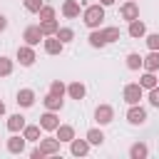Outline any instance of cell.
<instances>
[{"label": "cell", "instance_id": "cell-1", "mask_svg": "<svg viewBox=\"0 0 159 159\" xmlns=\"http://www.w3.org/2000/svg\"><path fill=\"white\" fill-rule=\"evenodd\" d=\"M102 20H104V5H102V2L84 7V12H82V22H84L89 30H97V27L102 25Z\"/></svg>", "mask_w": 159, "mask_h": 159}, {"label": "cell", "instance_id": "cell-2", "mask_svg": "<svg viewBox=\"0 0 159 159\" xmlns=\"http://www.w3.org/2000/svg\"><path fill=\"white\" fill-rule=\"evenodd\" d=\"M142 94H144V87H142L139 82L124 84V92H122V97H124V102H127V104H139Z\"/></svg>", "mask_w": 159, "mask_h": 159}, {"label": "cell", "instance_id": "cell-3", "mask_svg": "<svg viewBox=\"0 0 159 159\" xmlns=\"http://www.w3.org/2000/svg\"><path fill=\"white\" fill-rule=\"evenodd\" d=\"M15 57H17V62H20L22 67H32V65H35V60H37V55H35L32 45H20Z\"/></svg>", "mask_w": 159, "mask_h": 159}, {"label": "cell", "instance_id": "cell-4", "mask_svg": "<svg viewBox=\"0 0 159 159\" xmlns=\"http://www.w3.org/2000/svg\"><path fill=\"white\" fill-rule=\"evenodd\" d=\"M22 40H25V45H40L42 40H45V32L40 30V25H30V27H25V32H22Z\"/></svg>", "mask_w": 159, "mask_h": 159}, {"label": "cell", "instance_id": "cell-5", "mask_svg": "<svg viewBox=\"0 0 159 159\" xmlns=\"http://www.w3.org/2000/svg\"><path fill=\"white\" fill-rule=\"evenodd\" d=\"M127 122L134 124V127L144 124V122H147V109L139 107V104H129V109H127Z\"/></svg>", "mask_w": 159, "mask_h": 159}, {"label": "cell", "instance_id": "cell-6", "mask_svg": "<svg viewBox=\"0 0 159 159\" xmlns=\"http://www.w3.org/2000/svg\"><path fill=\"white\" fill-rule=\"evenodd\" d=\"M94 119H97L99 127H104V124H109V122L114 119V109H112L109 104H97V109H94Z\"/></svg>", "mask_w": 159, "mask_h": 159}, {"label": "cell", "instance_id": "cell-7", "mask_svg": "<svg viewBox=\"0 0 159 159\" xmlns=\"http://www.w3.org/2000/svg\"><path fill=\"white\" fill-rule=\"evenodd\" d=\"M42 45H45V52H47V55H60V52L65 50V42H62L57 35H47V37L42 40Z\"/></svg>", "mask_w": 159, "mask_h": 159}, {"label": "cell", "instance_id": "cell-8", "mask_svg": "<svg viewBox=\"0 0 159 159\" xmlns=\"http://www.w3.org/2000/svg\"><path fill=\"white\" fill-rule=\"evenodd\" d=\"M119 15H122L127 22L137 20V17H139V5H137V0H127V2L119 7Z\"/></svg>", "mask_w": 159, "mask_h": 159}, {"label": "cell", "instance_id": "cell-9", "mask_svg": "<svg viewBox=\"0 0 159 159\" xmlns=\"http://www.w3.org/2000/svg\"><path fill=\"white\" fill-rule=\"evenodd\" d=\"M40 127H42L45 132H55V129L60 127V117H57L52 109H47V112L40 117Z\"/></svg>", "mask_w": 159, "mask_h": 159}, {"label": "cell", "instance_id": "cell-10", "mask_svg": "<svg viewBox=\"0 0 159 159\" xmlns=\"http://www.w3.org/2000/svg\"><path fill=\"white\" fill-rule=\"evenodd\" d=\"M25 142H27V139H25L22 134H17V132H15V134L7 139V144H5V147H7V152H10V154H22V152H25Z\"/></svg>", "mask_w": 159, "mask_h": 159}, {"label": "cell", "instance_id": "cell-11", "mask_svg": "<svg viewBox=\"0 0 159 159\" xmlns=\"http://www.w3.org/2000/svg\"><path fill=\"white\" fill-rule=\"evenodd\" d=\"M37 144H40V149L45 152V157H50V154H57V152H60V144H62V142H60L57 137H45V139H40Z\"/></svg>", "mask_w": 159, "mask_h": 159}, {"label": "cell", "instance_id": "cell-12", "mask_svg": "<svg viewBox=\"0 0 159 159\" xmlns=\"http://www.w3.org/2000/svg\"><path fill=\"white\" fill-rule=\"evenodd\" d=\"M89 147H92V144L87 142V137H84V139H72V142H70V152H72L75 157H84V154L89 152Z\"/></svg>", "mask_w": 159, "mask_h": 159}, {"label": "cell", "instance_id": "cell-13", "mask_svg": "<svg viewBox=\"0 0 159 159\" xmlns=\"http://www.w3.org/2000/svg\"><path fill=\"white\" fill-rule=\"evenodd\" d=\"M15 102H17L20 107H32V104H35V92L25 87V89H20V92H17V97H15Z\"/></svg>", "mask_w": 159, "mask_h": 159}, {"label": "cell", "instance_id": "cell-14", "mask_svg": "<svg viewBox=\"0 0 159 159\" xmlns=\"http://www.w3.org/2000/svg\"><path fill=\"white\" fill-rule=\"evenodd\" d=\"M62 15L70 17V20L72 17H80V2L77 0H65L62 2Z\"/></svg>", "mask_w": 159, "mask_h": 159}, {"label": "cell", "instance_id": "cell-15", "mask_svg": "<svg viewBox=\"0 0 159 159\" xmlns=\"http://www.w3.org/2000/svg\"><path fill=\"white\" fill-rule=\"evenodd\" d=\"M87 40H89V47H94V50H99V47H104V45H107V37H104V30H92Z\"/></svg>", "mask_w": 159, "mask_h": 159}, {"label": "cell", "instance_id": "cell-16", "mask_svg": "<svg viewBox=\"0 0 159 159\" xmlns=\"http://www.w3.org/2000/svg\"><path fill=\"white\" fill-rule=\"evenodd\" d=\"M67 94H70L72 99H77V102H80V99H84L87 89H84V84H82V82H70V84H67Z\"/></svg>", "mask_w": 159, "mask_h": 159}, {"label": "cell", "instance_id": "cell-17", "mask_svg": "<svg viewBox=\"0 0 159 159\" xmlns=\"http://www.w3.org/2000/svg\"><path fill=\"white\" fill-rule=\"evenodd\" d=\"M25 124H27V122H25L22 114H10V117H7V129H10L12 134H15V132H22Z\"/></svg>", "mask_w": 159, "mask_h": 159}, {"label": "cell", "instance_id": "cell-18", "mask_svg": "<svg viewBox=\"0 0 159 159\" xmlns=\"http://www.w3.org/2000/svg\"><path fill=\"white\" fill-rule=\"evenodd\" d=\"M147 72H157L159 70V50H152L147 57H144V65H142Z\"/></svg>", "mask_w": 159, "mask_h": 159}, {"label": "cell", "instance_id": "cell-19", "mask_svg": "<svg viewBox=\"0 0 159 159\" xmlns=\"http://www.w3.org/2000/svg\"><path fill=\"white\" fill-rule=\"evenodd\" d=\"M144 35H147V25H144L139 17H137V20H132V22H129V37H134V40H137V37H144Z\"/></svg>", "mask_w": 159, "mask_h": 159}, {"label": "cell", "instance_id": "cell-20", "mask_svg": "<svg viewBox=\"0 0 159 159\" xmlns=\"http://www.w3.org/2000/svg\"><path fill=\"white\" fill-rule=\"evenodd\" d=\"M55 134H57L60 142H72V139H75V127H70V124H60V127L55 129Z\"/></svg>", "mask_w": 159, "mask_h": 159}, {"label": "cell", "instance_id": "cell-21", "mask_svg": "<svg viewBox=\"0 0 159 159\" xmlns=\"http://www.w3.org/2000/svg\"><path fill=\"white\" fill-rule=\"evenodd\" d=\"M40 124H25V129H22V137L27 139V142H40Z\"/></svg>", "mask_w": 159, "mask_h": 159}, {"label": "cell", "instance_id": "cell-22", "mask_svg": "<svg viewBox=\"0 0 159 159\" xmlns=\"http://www.w3.org/2000/svg\"><path fill=\"white\" fill-rule=\"evenodd\" d=\"M147 154H149V147H147L144 142H137V144L129 147V157H132V159H144Z\"/></svg>", "mask_w": 159, "mask_h": 159}, {"label": "cell", "instance_id": "cell-23", "mask_svg": "<svg viewBox=\"0 0 159 159\" xmlns=\"http://www.w3.org/2000/svg\"><path fill=\"white\" fill-rule=\"evenodd\" d=\"M42 102H45V107H47V109H52V112H60V109H62V104H65V102H62V97H55V94H50V92L45 94V99H42Z\"/></svg>", "mask_w": 159, "mask_h": 159}, {"label": "cell", "instance_id": "cell-24", "mask_svg": "<svg viewBox=\"0 0 159 159\" xmlns=\"http://www.w3.org/2000/svg\"><path fill=\"white\" fill-rule=\"evenodd\" d=\"M84 137H87V142H89L92 147H102V144H104V134H102V129H97V127L89 129Z\"/></svg>", "mask_w": 159, "mask_h": 159}, {"label": "cell", "instance_id": "cell-25", "mask_svg": "<svg viewBox=\"0 0 159 159\" xmlns=\"http://www.w3.org/2000/svg\"><path fill=\"white\" fill-rule=\"evenodd\" d=\"M40 30H42L45 37H47V35H57L60 25H57V20H40Z\"/></svg>", "mask_w": 159, "mask_h": 159}, {"label": "cell", "instance_id": "cell-26", "mask_svg": "<svg viewBox=\"0 0 159 159\" xmlns=\"http://www.w3.org/2000/svg\"><path fill=\"white\" fill-rule=\"evenodd\" d=\"M139 84H142L144 89H152V87H157L159 82H157V75H154V72H144V75L139 77Z\"/></svg>", "mask_w": 159, "mask_h": 159}, {"label": "cell", "instance_id": "cell-27", "mask_svg": "<svg viewBox=\"0 0 159 159\" xmlns=\"http://www.w3.org/2000/svg\"><path fill=\"white\" fill-rule=\"evenodd\" d=\"M50 94H55V97H65V94H67V84H65L62 80H52V84H50Z\"/></svg>", "mask_w": 159, "mask_h": 159}, {"label": "cell", "instance_id": "cell-28", "mask_svg": "<svg viewBox=\"0 0 159 159\" xmlns=\"http://www.w3.org/2000/svg\"><path fill=\"white\" fill-rule=\"evenodd\" d=\"M142 65H144V57L142 55H137V52H129L127 55V67L129 70H139Z\"/></svg>", "mask_w": 159, "mask_h": 159}, {"label": "cell", "instance_id": "cell-29", "mask_svg": "<svg viewBox=\"0 0 159 159\" xmlns=\"http://www.w3.org/2000/svg\"><path fill=\"white\" fill-rule=\"evenodd\" d=\"M12 60L10 57H5V55H0V77H7V75H12Z\"/></svg>", "mask_w": 159, "mask_h": 159}, {"label": "cell", "instance_id": "cell-30", "mask_svg": "<svg viewBox=\"0 0 159 159\" xmlns=\"http://www.w3.org/2000/svg\"><path fill=\"white\" fill-rule=\"evenodd\" d=\"M119 35H122V32H119V27H104L107 45H109V42H117V40H119Z\"/></svg>", "mask_w": 159, "mask_h": 159}, {"label": "cell", "instance_id": "cell-31", "mask_svg": "<svg viewBox=\"0 0 159 159\" xmlns=\"http://www.w3.org/2000/svg\"><path fill=\"white\" fill-rule=\"evenodd\" d=\"M45 5V0H25V10L27 12H40Z\"/></svg>", "mask_w": 159, "mask_h": 159}, {"label": "cell", "instance_id": "cell-32", "mask_svg": "<svg viewBox=\"0 0 159 159\" xmlns=\"http://www.w3.org/2000/svg\"><path fill=\"white\" fill-rule=\"evenodd\" d=\"M57 37H60L62 42H70V40H75V30H70V27H60V30H57Z\"/></svg>", "mask_w": 159, "mask_h": 159}, {"label": "cell", "instance_id": "cell-33", "mask_svg": "<svg viewBox=\"0 0 159 159\" xmlns=\"http://www.w3.org/2000/svg\"><path fill=\"white\" fill-rule=\"evenodd\" d=\"M144 40H147V47H149V50H159V32L144 35Z\"/></svg>", "mask_w": 159, "mask_h": 159}, {"label": "cell", "instance_id": "cell-34", "mask_svg": "<svg viewBox=\"0 0 159 159\" xmlns=\"http://www.w3.org/2000/svg\"><path fill=\"white\" fill-rule=\"evenodd\" d=\"M37 15H40V20H55V7H50V5H42V10H40Z\"/></svg>", "mask_w": 159, "mask_h": 159}, {"label": "cell", "instance_id": "cell-35", "mask_svg": "<svg viewBox=\"0 0 159 159\" xmlns=\"http://www.w3.org/2000/svg\"><path fill=\"white\" fill-rule=\"evenodd\" d=\"M149 104H152V107H157V109H159V84H157V87H152V89H149Z\"/></svg>", "mask_w": 159, "mask_h": 159}, {"label": "cell", "instance_id": "cell-36", "mask_svg": "<svg viewBox=\"0 0 159 159\" xmlns=\"http://www.w3.org/2000/svg\"><path fill=\"white\" fill-rule=\"evenodd\" d=\"M5 30H7V17L0 15V32H5Z\"/></svg>", "mask_w": 159, "mask_h": 159}, {"label": "cell", "instance_id": "cell-37", "mask_svg": "<svg viewBox=\"0 0 159 159\" xmlns=\"http://www.w3.org/2000/svg\"><path fill=\"white\" fill-rule=\"evenodd\" d=\"M99 2H102V5H104V7H107V5H114V2H117V0H99Z\"/></svg>", "mask_w": 159, "mask_h": 159}, {"label": "cell", "instance_id": "cell-38", "mask_svg": "<svg viewBox=\"0 0 159 159\" xmlns=\"http://www.w3.org/2000/svg\"><path fill=\"white\" fill-rule=\"evenodd\" d=\"M2 114H5V102L0 99V117H2Z\"/></svg>", "mask_w": 159, "mask_h": 159}]
</instances>
